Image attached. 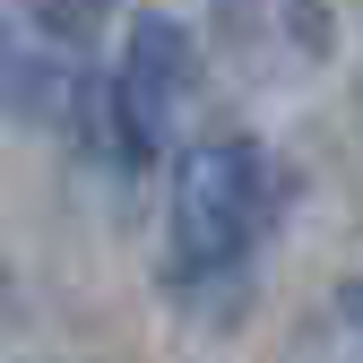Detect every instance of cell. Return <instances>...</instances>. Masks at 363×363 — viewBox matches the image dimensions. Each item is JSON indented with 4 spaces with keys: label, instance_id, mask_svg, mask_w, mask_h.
I'll list each match as a JSON object with an SVG mask.
<instances>
[{
    "label": "cell",
    "instance_id": "277c9868",
    "mask_svg": "<svg viewBox=\"0 0 363 363\" xmlns=\"http://www.w3.org/2000/svg\"><path fill=\"white\" fill-rule=\"evenodd\" d=\"M0 113H9V26H0Z\"/></svg>",
    "mask_w": 363,
    "mask_h": 363
},
{
    "label": "cell",
    "instance_id": "6da1fadb",
    "mask_svg": "<svg viewBox=\"0 0 363 363\" xmlns=\"http://www.w3.org/2000/svg\"><path fill=\"white\" fill-rule=\"evenodd\" d=\"M286 216V173L259 139H199L173 173V277H242L259 234Z\"/></svg>",
    "mask_w": 363,
    "mask_h": 363
},
{
    "label": "cell",
    "instance_id": "7a4b0ae2",
    "mask_svg": "<svg viewBox=\"0 0 363 363\" xmlns=\"http://www.w3.org/2000/svg\"><path fill=\"white\" fill-rule=\"evenodd\" d=\"M191 78H199V43L182 18L164 9H139L121 26V69L104 86V104H113V147L121 156H156V139L173 130L182 96H191Z\"/></svg>",
    "mask_w": 363,
    "mask_h": 363
},
{
    "label": "cell",
    "instance_id": "5b68a950",
    "mask_svg": "<svg viewBox=\"0 0 363 363\" xmlns=\"http://www.w3.org/2000/svg\"><path fill=\"white\" fill-rule=\"evenodd\" d=\"M0 294H9V277H0Z\"/></svg>",
    "mask_w": 363,
    "mask_h": 363
},
{
    "label": "cell",
    "instance_id": "3957f363",
    "mask_svg": "<svg viewBox=\"0 0 363 363\" xmlns=\"http://www.w3.org/2000/svg\"><path fill=\"white\" fill-rule=\"evenodd\" d=\"M337 311H346V320L363 329V277H346V294H337Z\"/></svg>",
    "mask_w": 363,
    "mask_h": 363
}]
</instances>
